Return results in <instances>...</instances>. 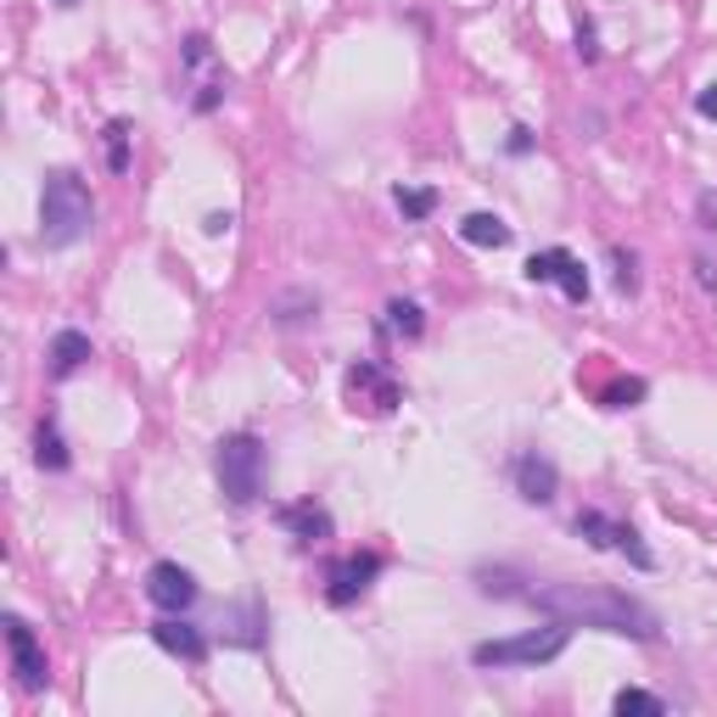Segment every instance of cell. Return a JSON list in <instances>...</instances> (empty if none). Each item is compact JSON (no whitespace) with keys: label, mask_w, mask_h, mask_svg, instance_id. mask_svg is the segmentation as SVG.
Listing matches in <instances>:
<instances>
[{"label":"cell","mask_w":717,"mask_h":717,"mask_svg":"<svg viewBox=\"0 0 717 717\" xmlns=\"http://www.w3.org/2000/svg\"><path fill=\"white\" fill-rule=\"evenodd\" d=\"M538 616H555L567 627H600V634H616V640H662V622L622 589H600V583H532L521 594Z\"/></svg>","instance_id":"obj_1"},{"label":"cell","mask_w":717,"mask_h":717,"mask_svg":"<svg viewBox=\"0 0 717 717\" xmlns=\"http://www.w3.org/2000/svg\"><path fill=\"white\" fill-rule=\"evenodd\" d=\"M96 230V202L73 168H45L40 179V241L45 247H79Z\"/></svg>","instance_id":"obj_2"},{"label":"cell","mask_w":717,"mask_h":717,"mask_svg":"<svg viewBox=\"0 0 717 717\" xmlns=\"http://www.w3.org/2000/svg\"><path fill=\"white\" fill-rule=\"evenodd\" d=\"M214 477H219V493L236 510L258 505V493H263V437L258 432H225L219 448H214Z\"/></svg>","instance_id":"obj_3"},{"label":"cell","mask_w":717,"mask_h":717,"mask_svg":"<svg viewBox=\"0 0 717 717\" xmlns=\"http://www.w3.org/2000/svg\"><path fill=\"white\" fill-rule=\"evenodd\" d=\"M567 645H572V627L550 616V627H527V634H510V640L471 645V667H544L567 656Z\"/></svg>","instance_id":"obj_4"},{"label":"cell","mask_w":717,"mask_h":717,"mask_svg":"<svg viewBox=\"0 0 717 717\" xmlns=\"http://www.w3.org/2000/svg\"><path fill=\"white\" fill-rule=\"evenodd\" d=\"M342 393L353 409H365V415H393L404 404V382L393 376L387 358H353V365L342 371Z\"/></svg>","instance_id":"obj_5"},{"label":"cell","mask_w":717,"mask_h":717,"mask_svg":"<svg viewBox=\"0 0 717 717\" xmlns=\"http://www.w3.org/2000/svg\"><path fill=\"white\" fill-rule=\"evenodd\" d=\"M572 532L583 538L589 550L627 555L640 572H651V567H656V555H651V544L640 538V527H634V521H616V516H605V510H578V516H572Z\"/></svg>","instance_id":"obj_6"},{"label":"cell","mask_w":717,"mask_h":717,"mask_svg":"<svg viewBox=\"0 0 717 717\" xmlns=\"http://www.w3.org/2000/svg\"><path fill=\"white\" fill-rule=\"evenodd\" d=\"M382 550H347V555H336L331 567H325V605H336V611H347V605H358L371 594V583L382 578Z\"/></svg>","instance_id":"obj_7"},{"label":"cell","mask_w":717,"mask_h":717,"mask_svg":"<svg viewBox=\"0 0 717 717\" xmlns=\"http://www.w3.org/2000/svg\"><path fill=\"white\" fill-rule=\"evenodd\" d=\"M527 281L532 287H561L567 292V303H589V269H583V258L578 252H567V247H544V252H532L527 258Z\"/></svg>","instance_id":"obj_8"},{"label":"cell","mask_w":717,"mask_h":717,"mask_svg":"<svg viewBox=\"0 0 717 717\" xmlns=\"http://www.w3.org/2000/svg\"><path fill=\"white\" fill-rule=\"evenodd\" d=\"M197 594H202V583H197L191 567H179V561H152L146 567V600L157 611H191Z\"/></svg>","instance_id":"obj_9"},{"label":"cell","mask_w":717,"mask_h":717,"mask_svg":"<svg viewBox=\"0 0 717 717\" xmlns=\"http://www.w3.org/2000/svg\"><path fill=\"white\" fill-rule=\"evenodd\" d=\"M510 482L527 505H555L561 493V471L550 455H538V448H521V455H510Z\"/></svg>","instance_id":"obj_10"},{"label":"cell","mask_w":717,"mask_h":717,"mask_svg":"<svg viewBox=\"0 0 717 717\" xmlns=\"http://www.w3.org/2000/svg\"><path fill=\"white\" fill-rule=\"evenodd\" d=\"M276 521H281V532L298 550H320L325 538H336V521H331V510L320 499H292V505L276 510Z\"/></svg>","instance_id":"obj_11"},{"label":"cell","mask_w":717,"mask_h":717,"mask_svg":"<svg viewBox=\"0 0 717 717\" xmlns=\"http://www.w3.org/2000/svg\"><path fill=\"white\" fill-rule=\"evenodd\" d=\"M7 651H12V673L23 689H45L51 684V662H45V645L34 640V627L23 616H7Z\"/></svg>","instance_id":"obj_12"},{"label":"cell","mask_w":717,"mask_h":717,"mask_svg":"<svg viewBox=\"0 0 717 717\" xmlns=\"http://www.w3.org/2000/svg\"><path fill=\"white\" fill-rule=\"evenodd\" d=\"M152 640H157V651H168L179 662H208V634L197 622H186V611H163L152 622Z\"/></svg>","instance_id":"obj_13"},{"label":"cell","mask_w":717,"mask_h":717,"mask_svg":"<svg viewBox=\"0 0 717 717\" xmlns=\"http://www.w3.org/2000/svg\"><path fill=\"white\" fill-rule=\"evenodd\" d=\"M90 358H96V342H90V331H79V325H62L56 336H51V382H73Z\"/></svg>","instance_id":"obj_14"},{"label":"cell","mask_w":717,"mask_h":717,"mask_svg":"<svg viewBox=\"0 0 717 717\" xmlns=\"http://www.w3.org/2000/svg\"><path fill=\"white\" fill-rule=\"evenodd\" d=\"M309 320H320V292L292 287V292H281V298H269V325H281V331H303Z\"/></svg>","instance_id":"obj_15"},{"label":"cell","mask_w":717,"mask_h":717,"mask_svg":"<svg viewBox=\"0 0 717 717\" xmlns=\"http://www.w3.org/2000/svg\"><path fill=\"white\" fill-rule=\"evenodd\" d=\"M34 466H40V471H51V477H62V471L73 466V448H67V437H62L56 415H45V420L34 426Z\"/></svg>","instance_id":"obj_16"},{"label":"cell","mask_w":717,"mask_h":717,"mask_svg":"<svg viewBox=\"0 0 717 717\" xmlns=\"http://www.w3.org/2000/svg\"><path fill=\"white\" fill-rule=\"evenodd\" d=\"M263 627H269V616H263V605H258V600H247V605H236V611L225 616V645H241V651H258V645H263Z\"/></svg>","instance_id":"obj_17"},{"label":"cell","mask_w":717,"mask_h":717,"mask_svg":"<svg viewBox=\"0 0 717 717\" xmlns=\"http://www.w3.org/2000/svg\"><path fill=\"white\" fill-rule=\"evenodd\" d=\"M382 331L398 336V342H420V336H426V314H420V303H415V298H387V309H382Z\"/></svg>","instance_id":"obj_18"},{"label":"cell","mask_w":717,"mask_h":717,"mask_svg":"<svg viewBox=\"0 0 717 717\" xmlns=\"http://www.w3.org/2000/svg\"><path fill=\"white\" fill-rule=\"evenodd\" d=\"M510 236H516V230H510L499 214H466V219H460V241H466V247H510Z\"/></svg>","instance_id":"obj_19"},{"label":"cell","mask_w":717,"mask_h":717,"mask_svg":"<svg viewBox=\"0 0 717 717\" xmlns=\"http://www.w3.org/2000/svg\"><path fill=\"white\" fill-rule=\"evenodd\" d=\"M129 141H135V124H129V118H107L102 152H107V168H113V174H129Z\"/></svg>","instance_id":"obj_20"},{"label":"cell","mask_w":717,"mask_h":717,"mask_svg":"<svg viewBox=\"0 0 717 717\" xmlns=\"http://www.w3.org/2000/svg\"><path fill=\"white\" fill-rule=\"evenodd\" d=\"M611 711H616V717H662V711H667V700H662V695H651V689H616Z\"/></svg>","instance_id":"obj_21"},{"label":"cell","mask_w":717,"mask_h":717,"mask_svg":"<svg viewBox=\"0 0 717 717\" xmlns=\"http://www.w3.org/2000/svg\"><path fill=\"white\" fill-rule=\"evenodd\" d=\"M645 393H651V382H645V376H616V382L600 393V404H605V409H634Z\"/></svg>","instance_id":"obj_22"},{"label":"cell","mask_w":717,"mask_h":717,"mask_svg":"<svg viewBox=\"0 0 717 717\" xmlns=\"http://www.w3.org/2000/svg\"><path fill=\"white\" fill-rule=\"evenodd\" d=\"M393 202H398L404 219H432L437 214V191H426V186H398Z\"/></svg>","instance_id":"obj_23"},{"label":"cell","mask_w":717,"mask_h":717,"mask_svg":"<svg viewBox=\"0 0 717 717\" xmlns=\"http://www.w3.org/2000/svg\"><path fill=\"white\" fill-rule=\"evenodd\" d=\"M611 281H616V292H640V258L627 247H611Z\"/></svg>","instance_id":"obj_24"},{"label":"cell","mask_w":717,"mask_h":717,"mask_svg":"<svg viewBox=\"0 0 717 717\" xmlns=\"http://www.w3.org/2000/svg\"><path fill=\"white\" fill-rule=\"evenodd\" d=\"M179 67H186V73L214 67V40L208 34H186V45H179Z\"/></svg>","instance_id":"obj_25"},{"label":"cell","mask_w":717,"mask_h":717,"mask_svg":"<svg viewBox=\"0 0 717 717\" xmlns=\"http://www.w3.org/2000/svg\"><path fill=\"white\" fill-rule=\"evenodd\" d=\"M225 90H230V79H225V73H214V79H208V84L197 90V96H191V107H197L202 118H208V113H219V102H225Z\"/></svg>","instance_id":"obj_26"},{"label":"cell","mask_w":717,"mask_h":717,"mask_svg":"<svg viewBox=\"0 0 717 717\" xmlns=\"http://www.w3.org/2000/svg\"><path fill=\"white\" fill-rule=\"evenodd\" d=\"M578 56H583V62H600V34H594V18H578Z\"/></svg>","instance_id":"obj_27"},{"label":"cell","mask_w":717,"mask_h":717,"mask_svg":"<svg viewBox=\"0 0 717 717\" xmlns=\"http://www.w3.org/2000/svg\"><path fill=\"white\" fill-rule=\"evenodd\" d=\"M695 281H700V292H711V298H717V258H706V252L695 258Z\"/></svg>","instance_id":"obj_28"},{"label":"cell","mask_w":717,"mask_h":717,"mask_svg":"<svg viewBox=\"0 0 717 717\" xmlns=\"http://www.w3.org/2000/svg\"><path fill=\"white\" fill-rule=\"evenodd\" d=\"M532 146H538V141H532V129H527V124H516V129H510V141H505V152H510V157H527Z\"/></svg>","instance_id":"obj_29"},{"label":"cell","mask_w":717,"mask_h":717,"mask_svg":"<svg viewBox=\"0 0 717 717\" xmlns=\"http://www.w3.org/2000/svg\"><path fill=\"white\" fill-rule=\"evenodd\" d=\"M202 230L219 241V236H230V230H236V214H230V208H225V214H208V219H202Z\"/></svg>","instance_id":"obj_30"},{"label":"cell","mask_w":717,"mask_h":717,"mask_svg":"<svg viewBox=\"0 0 717 717\" xmlns=\"http://www.w3.org/2000/svg\"><path fill=\"white\" fill-rule=\"evenodd\" d=\"M695 113H700L706 124H717V84H706L700 96H695Z\"/></svg>","instance_id":"obj_31"},{"label":"cell","mask_w":717,"mask_h":717,"mask_svg":"<svg viewBox=\"0 0 717 717\" xmlns=\"http://www.w3.org/2000/svg\"><path fill=\"white\" fill-rule=\"evenodd\" d=\"M700 230H717V197H700Z\"/></svg>","instance_id":"obj_32"},{"label":"cell","mask_w":717,"mask_h":717,"mask_svg":"<svg viewBox=\"0 0 717 717\" xmlns=\"http://www.w3.org/2000/svg\"><path fill=\"white\" fill-rule=\"evenodd\" d=\"M56 7H79V0H56Z\"/></svg>","instance_id":"obj_33"}]
</instances>
